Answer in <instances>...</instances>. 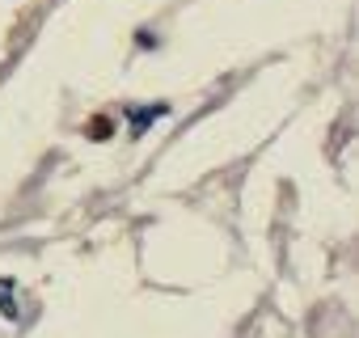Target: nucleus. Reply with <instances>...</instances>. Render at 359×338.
Here are the masks:
<instances>
[{
  "mask_svg": "<svg viewBox=\"0 0 359 338\" xmlns=\"http://www.w3.org/2000/svg\"><path fill=\"white\" fill-rule=\"evenodd\" d=\"M165 114H169L165 102H156V106H131V110H127V119H131V135H144V131H148L156 119H165Z\"/></svg>",
  "mask_w": 359,
  "mask_h": 338,
  "instance_id": "1",
  "label": "nucleus"
},
{
  "mask_svg": "<svg viewBox=\"0 0 359 338\" xmlns=\"http://www.w3.org/2000/svg\"><path fill=\"white\" fill-rule=\"evenodd\" d=\"M89 135H93V140H106V135H110V119H93Z\"/></svg>",
  "mask_w": 359,
  "mask_h": 338,
  "instance_id": "2",
  "label": "nucleus"
}]
</instances>
